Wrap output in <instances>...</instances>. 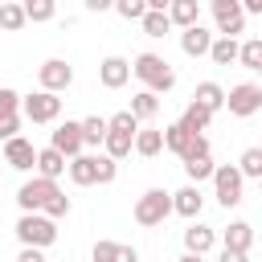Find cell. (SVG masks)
<instances>
[{"label":"cell","mask_w":262,"mask_h":262,"mask_svg":"<svg viewBox=\"0 0 262 262\" xmlns=\"http://www.w3.org/2000/svg\"><path fill=\"white\" fill-rule=\"evenodd\" d=\"M131 74L143 82V90H151V94H168L172 86H176V70L160 57V53H139L135 61H131Z\"/></svg>","instance_id":"obj_1"},{"label":"cell","mask_w":262,"mask_h":262,"mask_svg":"<svg viewBox=\"0 0 262 262\" xmlns=\"http://www.w3.org/2000/svg\"><path fill=\"white\" fill-rule=\"evenodd\" d=\"M111 123V131H106V143H102V151L111 156V160H123V156H131L135 151V135H139V119L131 115V111H119V115H111L106 119Z\"/></svg>","instance_id":"obj_2"},{"label":"cell","mask_w":262,"mask_h":262,"mask_svg":"<svg viewBox=\"0 0 262 262\" xmlns=\"http://www.w3.org/2000/svg\"><path fill=\"white\" fill-rule=\"evenodd\" d=\"M131 217H135V225H143V229L164 225V221L172 217V192H164V188H147V192L135 201Z\"/></svg>","instance_id":"obj_3"},{"label":"cell","mask_w":262,"mask_h":262,"mask_svg":"<svg viewBox=\"0 0 262 262\" xmlns=\"http://www.w3.org/2000/svg\"><path fill=\"white\" fill-rule=\"evenodd\" d=\"M16 242L45 250V246L57 242V221L45 217V213H20V221H16Z\"/></svg>","instance_id":"obj_4"},{"label":"cell","mask_w":262,"mask_h":262,"mask_svg":"<svg viewBox=\"0 0 262 262\" xmlns=\"http://www.w3.org/2000/svg\"><path fill=\"white\" fill-rule=\"evenodd\" d=\"M242 184H246V176H242L237 164H217V172H213V196H217L221 209L242 205Z\"/></svg>","instance_id":"obj_5"},{"label":"cell","mask_w":262,"mask_h":262,"mask_svg":"<svg viewBox=\"0 0 262 262\" xmlns=\"http://www.w3.org/2000/svg\"><path fill=\"white\" fill-rule=\"evenodd\" d=\"M57 192H61V188H57V180L33 176V180H25V184L16 188V205H20V213H45V205H49Z\"/></svg>","instance_id":"obj_6"},{"label":"cell","mask_w":262,"mask_h":262,"mask_svg":"<svg viewBox=\"0 0 262 262\" xmlns=\"http://www.w3.org/2000/svg\"><path fill=\"white\" fill-rule=\"evenodd\" d=\"M225 106L233 119H250L262 111V82H237L225 90Z\"/></svg>","instance_id":"obj_7"},{"label":"cell","mask_w":262,"mask_h":262,"mask_svg":"<svg viewBox=\"0 0 262 262\" xmlns=\"http://www.w3.org/2000/svg\"><path fill=\"white\" fill-rule=\"evenodd\" d=\"M20 115H25L29 123H57V115H61V98H57L53 90H33V94H25Z\"/></svg>","instance_id":"obj_8"},{"label":"cell","mask_w":262,"mask_h":262,"mask_svg":"<svg viewBox=\"0 0 262 262\" xmlns=\"http://www.w3.org/2000/svg\"><path fill=\"white\" fill-rule=\"evenodd\" d=\"M37 82H41V90L61 94V90H70V82H74V66H70L66 57H45V61L37 66Z\"/></svg>","instance_id":"obj_9"},{"label":"cell","mask_w":262,"mask_h":262,"mask_svg":"<svg viewBox=\"0 0 262 262\" xmlns=\"http://www.w3.org/2000/svg\"><path fill=\"white\" fill-rule=\"evenodd\" d=\"M49 147H57L66 160H74V156H82L86 151V135H82V119H66V123H57V131H53V139H49Z\"/></svg>","instance_id":"obj_10"},{"label":"cell","mask_w":262,"mask_h":262,"mask_svg":"<svg viewBox=\"0 0 262 262\" xmlns=\"http://www.w3.org/2000/svg\"><path fill=\"white\" fill-rule=\"evenodd\" d=\"M213 20H217V37H233L237 41V33H246V8H242V0L213 4Z\"/></svg>","instance_id":"obj_11"},{"label":"cell","mask_w":262,"mask_h":262,"mask_svg":"<svg viewBox=\"0 0 262 262\" xmlns=\"http://www.w3.org/2000/svg\"><path fill=\"white\" fill-rule=\"evenodd\" d=\"M98 82H102L106 90L127 86V82H131V61H127V57H119V53L102 57V61H98Z\"/></svg>","instance_id":"obj_12"},{"label":"cell","mask_w":262,"mask_h":262,"mask_svg":"<svg viewBox=\"0 0 262 262\" xmlns=\"http://www.w3.org/2000/svg\"><path fill=\"white\" fill-rule=\"evenodd\" d=\"M4 164L8 168H16V172H37V147L25 139V135H16V139H8L4 143Z\"/></svg>","instance_id":"obj_13"},{"label":"cell","mask_w":262,"mask_h":262,"mask_svg":"<svg viewBox=\"0 0 262 262\" xmlns=\"http://www.w3.org/2000/svg\"><path fill=\"white\" fill-rule=\"evenodd\" d=\"M205 209V196H201V184H184L172 192V213H180L184 221H196Z\"/></svg>","instance_id":"obj_14"},{"label":"cell","mask_w":262,"mask_h":262,"mask_svg":"<svg viewBox=\"0 0 262 262\" xmlns=\"http://www.w3.org/2000/svg\"><path fill=\"white\" fill-rule=\"evenodd\" d=\"M90 262H139V250L127 246V242H111V237H102V242H94Z\"/></svg>","instance_id":"obj_15"},{"label":"cell","mask_w":262,"mask_h":262,"mask_svg":"<svg viewBox=\"0 0 262 262\" xmlns=\"http://www.w3.org/2000/svg\"><path fill=\"white\" fill-rule=\"evenodd\" d=\"M213 41H217V33H209L205 25H192V29H180V49H184L188 57H209V49H213Z\"/></svg>","instance_id":"obj_16"},{"label":"cell","mask_w":262,"mask_h":262,"mask_svg":"<svg viewBox=\"0 0 262 262\" xmlns=\"http://www.w3.org/2000/svg\"><path fill=\"white\" fill-rule=\"evenodd\" d=\"M70 180H74L78 188H90V184H98V156H90V151L74 156V160H70Z\"/></svg>","instance_id":"obj_17"},{"label":"cell","mask_w":262,"mask_h":262,"mask_svg":"<svg viewBox=\"0 0 262 262\" xmlns=\"http://www.w3.org/2000/svg\"><path fill=\"white\" fill-rule=\"evenodd\" d=\"M221 246L250 254V246H254V225H250V221H229V225L221 229Z\"/></svg>","instance_id":"obj_18"},{"label":"cell","mask_w":262,"mask_h":262,"mask_svg":"<svg viewBox=\"0 0 262 262\" xmlns=\"http://www.w3.org/2000/svg\"><path fill=\"white\" fill-rule=\"evenodd\" d=\"M66 172H70V160H66L57 147H41V151H37V176L57 180V176H66Z\"/></svg>","instance_id":"obj_19"},{"label":"cell","mask_w":262,"mask_h":262,"mask_svg":"<svg viewBox=\"0 0 262 262\" xmlns=\"http://www.w3.org/2000/svg\"><path fill=\"white\" fill-rule=\"evenodd\" d=\"M217 246V229H209V225H201V221H192L188 229H184V250L188 254H209Z\"/></svg>","instance_id":"obj_20"},{"label":"cell","mask_w":262,"mask_h":262,"mask_svg":"<svg viewBox=\"0 0 262 262\" xmlns=\"http://www.w3.org/2000/svg\"><path fill=\"white\" fill-rule=\"evenodd\" d=\"M192 139H196V135H192V131H184V127H180V119L164 127V147H168L172 156H180V160L192 151Z\"/></svg>","instance_id":"obj_21"},{"label":"cell","mask_w":262,"mask_h":262,"mask_svg":"<svg viewBox=\"0 0 262 262\" xmlns=\"http://www.w3.org/2000/svg\"><path fill=\"white\" fill-rule=\"evenodd\" d=\"M168 16L176 29H192V25H201V0H172Z\"/></svg>","instance_id":"obj_22"},{"label":"cell","mask_w":262,"mask_h":262,"mask_svg":"<svg viewBox=\"0 0 262 262\" xmlns=\"http://www.w3.org/2000/svg\"><path fill=\"white\" fill-rule=\"evenodd\" d=\"M209 123H213V111H209L205 102H196V98H192V102L184 106V115H180V127H184V131H192V135H201Z\"/></svg>","instance_id":"obj_23"},{"label":"cell","mask_w":262,"mask_h":262,"mask_svg":"<svg viewBox=\"0 0 262 262\" xmlns=\"http://www.w3.org/2000/svg\"><path fill=\"white\" fill-rule=\"evenodd\" d=\"M160 151H164V131H160V127H139V135H135V156L151 160V156H160Z\"/></svg>","instance_id":"obj_24"},{"label":"cell","mask_w":262,"mask_h":262,"mask_svg":"<svg viewBox=\"0 0 262 262\" xmlns=\"http://www.w3.org/2000/svg\"><path fill=\"white\" fill-rule=\"evenodd\" d=\"M139 123H151L156 115H160V94H151V90H139L135 98H131V106H127Z\"/></svg>","instance_id":"obj_25"},{"label":"cell","mask_w":262,"mask_h":262,"mask_svg":"<svg viewBox=\"0 0 262 262\" xmlns=\"http://www.w3.org/2000/svg\"><path fill=\"white\" fill-rule=\"evenodd\" d=\"M184 164V176H188V184H201V180H213V172H217V164H213V156H188V160H180Z\"/></svg>","instance_id":"obj_26"},{"label":"cell","mask_w":262,"mask_h":262,"mask_svg":"<svg viewBox=\"0 0 262 262\" xmlns=\"http://www.w3.org/2000/svg\"><path fill=\"white\" fill-rule=\"evenodd\" d=\"M237 53H242V41H233V37H217L213 49H209V61H213V66H233Z\"/></svg>","instance_id":"obj_27"},{"label":"cell","mask_w":262,"mask_h":262,"mask_svg":"<svg viewBox=\"0 0 262 262\" xmlns=\"http://www.w3.org/2000/svg\"><path fill=\"white\" fill-rule=\"evenodd\" d=\"M29 25V16H25V4H12V0H4L0 4V29L4 33H20Z\"/></svg>","instance_id":"obj_28"},{"label":"cell","mask_w":262,"mask_h":262,"mask_svg":"<svg viewBox=\"0 0 262 262\" xmlns=\"http://www.w3.org/2000/svg\"><path fill=\"white\" fill-rule=\"evenodd\" d=\"M106 131H111V123H106L102 115H90V119H82V135H86V147H98V143H106Z\"/></svg>","instance_id":"obj_29"},{"label":"cell","mask_w":262,"mask_h":262,"mask_svg":"<svg viewBox=\"0 0 262 262\" xmlns=\"http://www.w3.org/2000/svg\"><path fill=\"white\" fill-rule=\"evenodd\" d=\"M237 168H242L246 180H262V147H258V143L246 147V151L237 156Z\"/></svg>","instance_id":"obj_30"},{"label":"cell","mask_w":262,"mask_h":262,"mask_svg":"<svg viewBox=\"0 0 262 262\" xmlns=\"http://www.w3.org/2000/svg\"><path fill=\"white\" fill-rule=\"evenodd\" d=\"M192 98H196V102H205V106H209V111H213V115H217V111H221V106H225V90H221V86H217V82H201V86H196V94H192Z\"/></svg>","instance_id":"obj_31"},{"label":"cell","mask_w":262,"mask_h":262,"mask_svg":"<svg viewBox=\"0 0 262 262\" xmlns=\"http://www.w3.org/2000/svg\"><path fill=\"white\" fill-rule=\"evenodd\" d=\"M25 16L33 25H45V20L57 16V0H25Z\"/></svg>","instance_id":"obj_32"},{"label":"cell","mask_w":262,"mask_h":262,"mask_svg":"<svg viewBox=\"0 0 262 262\" xmlns=\"http://www.w3.org/2000/svg\"><path fill=\"white\" fill-rule=\"evenodd\" d=\"M237 61H242L246 70L262 74V37H250V41H242V53H237Z\"/></svg>","instance_id":"obj_33"},{"label":"cell","mask_w":262,"mask_h":262,"mask_svg":"<svg viewBox=\"0 0 262 262\" xmlns=\"http://www.w3.org/2000/svg\"><path fill=\"white\" fill-rule=\"evenodd\" d=\"M139 25H143V33H147V37H168V29H172V16H168V12H147Z\"/></svg>","instance_id":"obj_34"},{"label":"cell","mask_w":262,"mask_h":262,"mask_svg":"<svg viewBox=\"0 0 262 262\" xmlns=\"http://www.w3.org/2000/svg\"><path fill=\"white\" fill-rule=\"evenodd\" d=\"M115 12L123 20H143L147 16V0H115Z\"/></svg>","instance_id":"obj_35"},{"label":"cell","mask_w":262,"mask_h":262,"mask_svg":"<svg viewBox=\"0 0 262 262\" xmlns=\"http://www.w3.org/2000/svg\"><path fill=\"white\" fill-rule=\"evenodd\" d=\"M20 94L12 90V86H0V119H8V115H20Z\"/></svg>","instance_id":"obj_36"},{"label":"cell","mask_w":262,"mask_h":262,"mask_svg":"<svg viewBox=\"0 0 262 262\" xmlns=\"http://www.w3.org/2000/svg\"><path fill=\"white\" fill-rule=\"evenodd\" d=\"M115 176H119V160H111L106 151L98 156V184H115Z\"/></svg>","instance_id":"obj_37"},{"label":"cell","mask_w":262,"mask_h":262,"mask_svg":"<svg viewBox=\"0 0 262 262\" xmlns=\"http://www.w3.org/2000/svg\"><path fill=\"white\" fill-rule=\"evenodd\" d=\"M70 209H74V205H70V196H66V192H57V196H53V201L45 205V217L61 221V217H70Z\"/></svg>","instance_id":"obj_38"},{"label":"cell","mask_w":262,"mask_h":262,"mask_svg":"<svg viewBox=\"0 0 262 262\" xmlns=\"http://www.w3.org/2000/svg\"><path fill=\"white\" fill-rule=\"evenodd\" d=\"M20 135V115H8V119H0V139L8 143V139H16Z\"/></svg>","instance_id":"obj_39"},{"label":"cell","mask_w":262,"mask_h":262,"mask_svg":"<svg viewBox=\"0 0 262 262\" xmlns=\"http://www.w3.org/2000/svg\"><path fill=\"white\" fill-rule=\"evenodd\" d=\"M16 262H45V250H37V246H20Z\"/></svg>","instance_id":"obj_40"},{"label":"cell","mask_w":262,"mask_h":262,"mask_svg":"<svg viewBox=\"0 0 262 262\" xmlns=\"http://www.w3.org/2000/svg\"><path fill=\"white\" fill-rule=\"evenodd\" d=\"M217 262H250V254H242V250H225L221 246V258Z\"/></svg>","instance_id":"obj_41"},{"label":"cell","mask_w":262,"mask_h":262,"mask_svg":"<svg viewBox=\"0 0 262 262\" xmlns=\"http://www.w3.org/2000/svg\"><path fill=\"white\" fill-rule=\"evenodd\" d=\"M86 4V12H111L115 8V0H82Z\"/></svg>","instance_id":"obj_42"},{"label":"cell","mask_w":262,"mask_h":262,"mask_svg":"<svg viewBox=\"0 0 262 262\" xmlns=\"http://www.w3.org/2000/svg\"><path fill=\"white\" fill-rule=\"evenodd\" d=\"M242 8H246V16H250V12L262 16V0H242Z\"/></svg>","instance_id":"obj_43"},{"label":"cell","mask_w":262,"mask_h":262,"mask_svg":"<svg viewBox=\"0 0 262 262\" xmlns=\"http://www.w3.org/2000/svg\"><path fill=\"white\" fill-rule=\"evenodd\" d=\"M172 0H147V12H168Z\"/></svg>","instance_id":"obj_44"},{"label":"cell","mask_w":262,"mask_h":262,"mask_svg":"<svg viewBox=\"0 0 262 262\" xmlns=\"http://www.w3.org/2000/svg\"><path fill=\"white\" fill-rule=\"evenodd\" d=\"M176 262H205V254H188V250H184V254H180Z\"/></svg>","instance_id":"obj_45"},{"label":"cell","mask_w":262,"mask_h":262,"mask_svg":"<svg viewBox=\"0 0 262 262\" xmlns=\"http://www.w3.org/2000/svg\"><path fill=\"white\" fill-rule=\"evenodd\" d=\"M213 4H221V0H209V8H213Z\"/></svg>","instance_id":"obj_46"},{"label":"cell","mask_w":262,"mask_h":262,"mask_svg":"<svg viewBox=\"0 0 262 262\" xmlns=\"http://www.w3.org/2000/svg\"><path fill=\"white\" fill-rule=\"evenodd\" d=\"M12 4H25V0H12Z\"/></svg>","instance_id":"obj_47"},{"label":"cell","mask_w":262,"mask_h":262,"mask_svg":"<svg viewBox=\"0 0 262 262\" xmlns=\"http://www.w3.org/2000/svg\"><path fill=\"white\" fill-rule=\"evenodd\" d=\"M0 4H4V0H0Z\"/></svg>","instance_id":"obj_48"},{"label":"cell","mask_w":262,"mask_h":262,"mask_svg":"<svg viewBox=\"0 0 262 262\" xmlns=\"http://www.w3.org/2000/svg\"><path fill=\"white\" fill-rule=\"evenodd\" d=\"M258 184H262V180H258Z\"/></svg>","instance_id":"obj_49"},{"label":"cell","mask_w":262,"mask_h":262,"mask_svg":"<svg viewBox=\"0 0 262 262\" xmlns=\"http://www.w3.org/2000/svg\"><path fill=\"white\" fill-rule=\"evenodd\" d=\"M258 147H262V143H258Z\"/></svg>","instance_id":"obj_50"}]
</instances>
